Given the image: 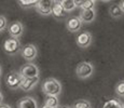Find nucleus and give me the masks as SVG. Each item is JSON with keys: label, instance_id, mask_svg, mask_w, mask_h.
<instances>
[{"label": "nucleus", "instance_id": "1", "mask_svg": "<svg viewBox=\"0 0 124 108\" xmlns=\"http://www.w3.org/2000/svg\"><path fill=\"white\" fill-rule=\"evenodd\" d=\"M42 91L45 95L59 96V94L62 93V84L55 78H47L42 83Z\"/></svg>", "mask_w": 124, "mask_h": 108}, {"label": "nucleus", "instance_id": "2", "mask_svg": "<svg viewBox=\"0 0 124 108\" xmlns=\"http://www.w3.org/2000/svg\"><path fill=\"white\" fill-rule=\"evenodd\" d=\"M94 74V65L91 62H81L77 65L76 75L79 79H87Z\"/></svg>", "mask_w": 124, "mask_h": 108}, {"label": "nucleus", "instance_id": "3", "mask_svg": "<svg viewBox=\"0 0 124 108\" xmlns=\"http://www.w3.org/2000/svg\"><path fill=\"white\" fill-rule=\"evenodd\" d=\"M2 49H3L4 53L8 55L17 54L21 50V42H20V40H18V38L11 37V38H9V39H7L6 41L3 42Z\"/></svg>", "mask_w": 124, "mask_h": 108}, {"label": "nucleus", "instance_id": "4", "mask_svg": "<svg viewBox=\"0 0 124 108\" xmlns=\"http://www.w3.org/2000/svg\"><path fill=\"white\" fill-rule=\"evenodd\" d=\"M55 1L56 0H39V2L37 3V6L35 8L38 13L41 14V15L43 16L51 15Z\"/></svg>", "mask_w": 124, "mask_h": 108}, {"label": "nucleus", "instance_id": "5", "mask_svg": "<svg viewBox=\"0 0 124 108\" xmlns=\"http://www.w3.org/2000/svg\"><path fill=\"white\" fill-rule=\"evenodd\" d=\"M22 75L21 73L17 71H12L7 77V85L11 89V90H17L21 86V82H22Z\"/></svg>", "mask_w": 124, "mask_h": 108}, {"label": "nucleus", "instance_id": "6", "mask_svg": "<svg viewBox=\"0 0 124 108\" xmlns=\"http://www.w3.org/2000/svg\"><path fill=\"white\" fill-rule=\"evenodd\" d=\"M21 75L26 78H35V77H39V68L37 65H35L34 63H28L21 68L20 70Z\"/></svg>", "mask_w": 124, "mask_h": 108}, {"label": "nucleus", "instance_id": "7", "mask_svg": "<svg viewBox=\"0 0 124 108\" xmlns=\"http://www.w3.org/2000/svg\"><path fill=\"white\" fill-rule=\"evenodd\" d=\"M83 22L79 16H70L66 20V28L70 33H78L82 27Z\"/></svg>", "mask_w": 124, "mask_h": 108}, {"label": "nucleus", "instance_id": "8", "mask_svg": "<svg viewBox=\"0 0 124 108\" xmlns=\"http://www.w3.org/2000/svg\"><path fill=\"white\" fill-rule=\"evenodd\" d=\"M93 41V37L91 35V33L89 32H82L80 33L79 35L76 38V42L82 49H85V48H89L91 44H92Z\"/></svg>", "mask_w": 124, "mask_h": 108}, {"label": "nucleus", "instance_id": "9", "mask_svg": "<svg viewBox=\"0 0 124 108\" xmlns=\"http://www.w3.org/2000/svg\"><path fill=\"white\" fill-rule=\"evenodd\" d=\"M52 15L58 21H63V20H67V15L68 12L64 9V7L62 6L61 0H56L54 3L53 10H52Z\"/></svg>", "mask_w": 124, "mask_h": 108}, {"label": "nucleus", "instance_id": "10", "mask_svg": "<svg viewBox=\"0 0 124 108\" xmlns=\"http://www.w3.org/2000/svg\"><path fill=\"white\" fill-rule=\"evenodd\" d=\"M8 33L11 37L14 38H20L24 33V26L21 22L15 21L12 22L10 25L8 26Z\"/></svg>", "mask_w": 124, "mask_h": 108}, {"label": "nucleus", "instance_id": "11", "mask_svg": "<svg viewBox=\"0 0 124 108\" xmlns=\"http://www.w3.org/2000/svg\"><path fill=\"white\" fill-rule=\"evenodd\" d=\"M38 54V50L36 48V45L34 44H27L23 48V51H22V55L23 57L28 62H31L37 57Z\"/></svg>", "mask_w": 124, "mask_h": 108}, {"label": "nucleus", "instance_id": "12", "mask_svg": "<svg viewBox=\"0 0 124 108\" xmlns=\"http://www.w3.org/2000/svg\"><path fill=\"white\" fill-rule=\"evenodd\" d=\"M38 82H39V77H35V78H26V77H23L20 89L23 90L24 92H28V91L32 90L37 85Z\"/></svg>", "mask_w": 124, "mask_h": 108}, {"label": "nucleus", "instance_id": "13", "mask_svg": "<svg viewBox=\"0 0 124 108\" xmlns=\"http://www.w3.org/2000/svg\"><path fill=\"white\" fill-rule=\"evenodd\" d=\"M79 17L83 23H92L93 21L96 18V12L94 9H87V10H81Z\"/></svg>", "mask_w": 124, "mask_h": 108}, {"label": "nucleus", "instance_id": "14", "mask_svg": "<svg viewBox=\"0 0 124 108\" xmlns=\"http://www.w3.org/2000/svg\"><path fill=\"white\" fill-rule=\"evenodd\" d=\"M18 108H38V103L34 97L25 96L18 102Z\"/></svg>", "mask_w": 124, "mask_h": 108}, {"label": "nucleus", "instance_id": "15", "mask_svg": "<svg viewBox=\"0 0 124 108\" xmlns=\"http://www.w3.org/2000/svg\"><path fill=\"white\" fill-rule=\"evenodd\" d=\"M109 14H110L113 18H119L123 15L124 12L122 9H121L120 4H112V6H110V8H109Z\"/></svg>", "mask_w": 124, "mask_h": 108}, {"label": "nucleus", "instance_id": "16", "mask_svg": "<svg viewBox=\"0 0 124 108\" xmlns=\"http://www.w3.org/2000/svg\"><path fill=\"white\" fill-rule=\"evenodd\" d=\"M44 105H47V106L51 107H58L59 106L58 96H56V95H46Z\"/></svg>", "mask_w": 124, "mask_h": 108}, {"label": "nucleus", "instance_id": "17", "mask_svg": "<svg viewBox=\"0 0 124 108\" xmlns=\"http://www.w3.org/2000/svg\"><path fill=\"white\" fill-rule=\"evenodd\" d=\"M61 3L68 13L69 12H72L76 8H77V6H76V3H75L73 0H61Z\"/></svg>", "mask_w": 124, "mask_h": 108}, {"label": "nucleus", "instance_id": "18", "mask_svg": "<svg viewBox=\"0 0 124 108\" xmlns=\"http://www.w3.org/2000/svg\"><path fill=\"white\" fill-rule=\"evenodd\" d=\"M102 108H123V104L118 100H109L104 104Z\"/></svg>", "mask_w": 124, "mask_h": 108}, {"label": "nucleus", "instance_id": "19", "mask_svg": "<svg viewBox=\"0 0 124 108\" xmlns=\"http://www.w3.org/2000/svg\"><path fill=\"white\" fill-rule=\"evenodd\" d=\"M39 0H18V3L22 8H31L36 7Z\"/></svg>", "mask_w": 124, "mask_h": 108}, {"label": "nucleus", "instance_id": "20", "mask_svg": "<svg viewBox=\"0 0 124 108\" xmlns=\"http://www.w3.org/2000/svg\"><path fill=\"white\" fill-rule=\"evenodd\" d=\"M114 91H116V94L119 97H124V80L116 83Z\"/></svg>", "mask_w": 124, "mask_h": 108}, {"label": "nucleus", "instance_id": "21", "mask_svg": "<svg viewBox=\"0 0 124 108\" xmlns=\"http://www.w3.org/2000/svg\"><path fill=\"white\" fill-rule=\"evenodd\" d=\"M73 107L75 108H92L91 103L86 100H78V102H76Z\"/></svg>", "mask_w": 124, "mask_h": 108}, {"label": "nucleus", "instance_id": "22", "mask_svg": "<svg viewBox=\"0 0 124 108\" xmlns=\"http://www.w3.org/2000/svg\"><path fill=\"white\" fill-rule=\"evenodd\" d=\"M95 7V1L92 0H84L82 4H81V10H87V9H94Z\"/></svg>", "mask_w": 124, "mask_h": 108}, {"label": "nucleus", "instance_id": "23", "mask_svg": "<svg viewBox=\"0 0 124 108\" xmlns=\"http://www.w3.org/2000/svg\"><path fill=\"white\" fill-rule=\"evenodd\" d=\"M8 21H7L6 16L0 15V32H3V30L8 29Z\"/></svg>", "mask_w": 124, "mask_h": 108}, {"label": "nucleus", "instance_id": "24", "mask_svg": "<svg viewBox=\"0 0 124 108\" xmlns=\"http://www.w3.org/2000/svg\"><path fill=\"white\" fill-rule=\"evenodd\" d=\"M73 1H75V3L77 7H81V4L84 2V0H73Z\"/></svg>", "mask_w": 124, "mask_h": 108}, {"label": "nucleus", "instance_id": "25", "mask_svg": "<svg viewBox=\"0 0 124 108\" xmlns=\"http://www.w3.org/2000/svg\"><path fill=\"white\" fill-rule=\"evenodd\" d=\"M0 108H11L10 105H7V104H1L0 105Z\"/></svg>", "mask_w": 124, "mask_h": 108}, {"label": "nucleus", "instance_id": "26", "mask_svg": "<svg viewBox=\"0 0 124 108\" xmlns=\"http://www.w3.org/2000/svg\"><path fill=\"white\" fill-rule=\"evenodd\" d=\"M119 4H120L121 9H122L123 12H124V0H121V2H120V3H119Z\"/></svg>", "mask_w": 124, "mask_h": 108}, {"label": "nucleus", "instance_id": "27", "mask_svg": "<svg viewBox=\"0 0 124 108\" xmlns=\"http://www.w3.org/2000/svg\"><path fill=\"white\" fill-rule=\"evenodd\" d=\"M58 108H75L73 106H69V105H64V106H59Z\"/></svg>", "mask_w": 124, "mask_h": 108}, {"label": "nucleus", "instance_id": "28", "mask_svg": "<svg viewBox=\"0 0 124 108\" xmlns=\"http://www.w3.org/2000/svg\"><path fill=\"white\" fill-rule=\"evenodd\" d=\"M2 100H3V95H2V93L0 92V105L2 104Z\"/></svg>", "mask_w": 124, "mask_h": 108}, {"label": "nucleus", "instance_id": "29", "mask_svg": "<svg viewBox=\"0 0 124 108\" xmlns=\"http://www.w3.org/2000/svg\"><path fill=\"white\" fill-rule=\"evenodd\" d=\"M59 107V106H58ZM58 107H51V106H47V105H44L42 108H58Z\"/></svg>", "mask_w": 124, "mask_h": 108}, {"label": "nucleus", "instance_id": "30", "mask_svg": "<svg viewBox=\"0 0 124 108\" xmlns=\"http://www.w3.org/2000/svg\"><path fill=\"white\" fill-rule=\"evenodd\" d=\"M101 1H104V2H108V1H110V0H101Z\"/></svg>", "mask_w": 124, "mask_h": 108}, {"label": "nucleus", "instance_id": "31", "mask_svg": "<svg viewBox=\"0 0 124 108\" xmlns=\"http://www.w3.org/2000/svg\"><path fill=\"white\" fill-rule=\"evenodd\" d=\"M0 76H1V67H0Z\"/></svg>", "mask_w": 124, "mask_h": 108}, {"label": "nucleus", "instance_id": "32", "mask_svg": "<svg viewBox=\"0 0 124 108\" xmlns=\"http://www.w3.org/2000/svg\"><path fill=\"white\" fill-rule=\"evenodd\" d=\"M92 1H95V2H96V1H97V0H92Z\"/></svg>", "mask_w": 124, "mask_h": 108}, {"label": "nucleus", "instance_id": "33", "mask_svg": "<svg viewBox=\"0 0 124 108\" xmlns=\"http://www.w3.org/2000/svg\"><path fill=\"white\" fill-rule=\"evenodd\" d=\"M123 108H124V104H123Z\"/></svg>", "mask_w": 124, "mask_h": 108}]
</instances>
